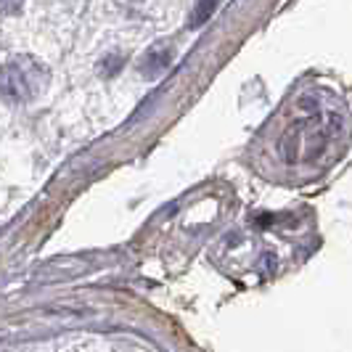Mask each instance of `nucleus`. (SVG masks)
Returning <instances> with one entry per match:
<instances>
[{
  "instance_id": "f257e3e1",
  "label": "nucleus",
  "mask_w": 352,
  "mask_h": 352,
  "mask_svg": "<svg viewBox=\"0 0 352 352\" xmlns=\"http://www.w3.org/2000/svg\"><path fill=\"white\" fill-rule=\"evenodd\" d=\"M48 82V69L30 58V56H19L11 58L3 69H0V93L16 104H27L40 96V90Z\"/></svg>"
}]
</instances>
